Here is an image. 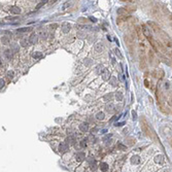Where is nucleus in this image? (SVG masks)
Segmentation results:
<instances>
[{"label":"nucleus","instance_id":"nucleus-1","mask_svg":"<svg viewBox=\"0 0 172 172\" xmlns=\"http://www.w3.org/2000/svg\"><path fill=\"white\" fill-rule=\"evenodd\" d=\"M141 129H142V131H143L144 134L147 135L148 137L152 138V137L155 136V133L151 131V128H150V126L148 125V123H147V121L145 120L144 117H142V119H141Z\"/></svg>","mask_w":172,"mask_h":172},{"label":"nucleus","instance_id":"nucleus-2","mask_svg":"<svg viewBox=\"0 0 172 172\" xmlns=\"http://www.w3.org/2000/svg\"><path fill=\"white\" fill-rule=\"evenodd\" d=\"M160 37H161V39L163 40V42H164V44L167 46V48H171L172 46V39L170 38V36L166 33V32H164V31H162L161 33H160Z\"/></svg>","mask_w":172,"mask_h":172},{"label":"nucleus","instance_id":"nucleus-3","mask_svg":"<svg viewBox=\"0 0 172 172\" xmlns=\"http://www.w3.org/2000/svg\"><path fill=\"white\" fill-rule=\"evenodd\" d=\"M157 45H158V49H159V51H160L161 53H164L165 55H168L169 57H172V51H171V50H168V48H167L165 44L157 41Z\"/></svg>","mask_w":172,"mask_h":172},{"label":"nucleus","instance_id":"nucleus-4","mask_svg":"<svg viewBox=\"0 0 172 172\" xmlns=\"http://www.w3.org/2000/svg\"><path fill=\"white\" fill-rule=\"evenodd\" d=\"M124 40H125L127 46L129 48L130 52L133 53V45H134V39H133V38H132L130 35H125V36H124Z\"/></svg>","mask_w":172,"mask_h":172},{"label":"nucleus","instance_id":"nucleus-5","mask_svg":"<svg viewBox=\"0 0 172 172\" xmlns=\"http://www.w3.org/2000/svg\"><path fill=\"white\" fill-rule=\"evenodd\" d=\"M147 25L154 30L156 33H161L162 32V30H161V27L157 24V23H155V22H152V21H149V22H147Z\"/></svg>","mask_w":172,"mask_h":172},{"label":"nucleus","instance_id":"nucleus-6","mask_svg":"<svg viewBox=\"0 0 172 172\" xmlns=\"http://www.w3.org/2000/svg\"><path fill=\"white\" fill-rule=\"evenodd\" d=\"M162 10H163L164 14L167 17V19H169L170 21H172V13H171V11L168 9V7H167L165 4H163V5H162Z\"/></svg>","mask_w":172,"mask_h":172},{"label":"nucleus","instance_id":"nucleus-7","mask_svg":"<svg viewBox=\"0 0 172 172\" xmlns=\"http://www.w3.org/2000/svg\"><path fill=\"white\" fill-rule=\"evenodd\" d=\"M141 29H142L143 35H144L146 38H149V37H151V35H150V32H149V29L146 27V25H145V24H142V26H141Z\"/></svg>","mask_w":172,"mask_h":172},{"label":"nucleus","instance_id":"nucleus-8","mask_svg":"<svg viewBox=\"0 0 172 172\" xmlns=\"http://www.w3.org/2000/svg\"><path fill=\"white\" fill-rule=\"evenodd\" d=\"M147 39H148V41H149V43H150V45L152 46V48H154V50L159 54L160 52H159V49H158V45H157V41L154 39V38H152V37H149V38H147Z\"/></svg>","mask_w":172,"mask_h":172},{"label":"nucleus","instance_id":"nucleus-9","mask_svg":"<svg viewBox=\"0 0 172 172\" xmlns=\"http://www.w3.org/2000/svg\"><path fill=\"white\" fill-rule=\"evenodd\" d=\"M154 160H155V163L160 164V165H163V164L165 163V158H164L162 155H157Z\"/></svg>","mask_w":172,"mask_h":172},{"label":"nucleus","instance_id":"nucleus-10","mask_svg":"<svg viewBox=\"0 0 172 172\" xmlns=\"http://www.w3.org/2000/svg\"><path fill=\"white\" fill-rule=\"evenodd\" d=\"M9 11L13 14H20L21 13V8L19 6H15V5H12L9 7Z\"/></svg>","mask_w":172,"mask_h":172},{"label":"nucleus","instance_id":"nucleus-11","mask_svg":"<svg viewBox=\"0 0 172 172\" xmlns=\"http://www.w3.org/2000/svg\"><path fill=\"white\" fill-rule=\"evenodd\" d=\"M101 76H102L103 81H108V80H109V77H110L109 70H107V69H103V71L101 72Z\"/></svg>","mask_w":172,"mask_h":172},{"label":"nucleus","instance_id":"nucleus-12","mask_svg":"<svg viewBox=\"0 0 172 172\" xmlns=\"http://www.w3.org/2000/svg\"><path fill=\"white\" fill-rule=\"evenodd\" d=\"M61 29H62V32H63V33H68V32L70 31V29H71V25H70L69 23H64V24L62 25Z\"/></svg>","mask_w":172,"mask_h":172},{"label":"nucleus","instance_id":"nucleus-13","mask_svg":"<svg viewBox=\"0 0 172 172\" xmlns=\"http://www.w3.org/2000/svg\"><path fill=\"white\" fill-rule=\"evenodd\" d=\"M135 31H136V33H137V36H138V38H139V40H142L143 37H144V35H143V32H142L141 27H135Z\"/></svg>","mask_w":172,"mask_h":172},{"label":"nucleus","instance_id":"nucleus-14","mask_svg":"<svg viewBox=\"0 0 172 172\" xmlns=\"http://www.w3.org/2000/svg\"><path fill=\"white\" fill-rule=\"evenodd\" d=\"M159 57H160V58H161V60L166 64V65H168V66H171V60L170 59H168V58H166V57L165 56H163V55H161L160 53H159Z\"/></svg>","mask_w":172,"mask_h":172},{"label":"nucleus","instance_id":"nucleus-15","mask_svg":"<svg viewBox=\"0 0 172 172\" xmlns=\"http://www.w3.org/2000/svg\"><path fill=\"white\" fill-rule=\"evenodd\" d=\"M37 40H38L37 35H36L35 33H32V34L30 35V37H29V42L32 43V44H35V43L37 42Z\"/></svg>","mask_w":172,"mask_h":172},{"label":"nucleus","instance_id":"nucleus-16","mask_svg":"<svg viewBox=\"0 0 172 172\" xmlns=\"http://www.w3.org/2000/svg\"><path fill=\"white\" fill-rule=\"evenodd\" d=\"M131 163H132V164H134V165H138V164L140 163V157L137 156V155L133 156V157L131 158Z\"/></svg>","mask_w":172,"mask_h":172},{"label":"nucleus","instance_id":"nucleus-17","mask_svg":"<svg viewBox=\"0 0 172 172\" xmlns=\"http://www.w3.org/2000/svg\"><path fill=\"white\" fill-rule=\"evenodd\" d=\"M148 59H149V62H150V64H152L154 65L155 64V53L152 52V51H149L148 52Z\"/></svg>","mask_w":172,"mask_h":172},{"label":"nucleus","instance_id":"nucleus-18","mask_svg":"<svg viewBox=\"0 0 172 172\" xmlns=\"http://www.w3.org/2000/svg\"><path fill=\"white\" fill-rule=\"evenodd\" d=\"M75 160L77 162H82L85 160V154L84 152H77V154L75 155Z\"/></svg>","mask_w":172,"mask_h":172},{"label":"nucleus","instance_id":"nucleus-19","mask_svg":"<svg viewBox=\"0 0 172 172\" xmlns=\"http://www.w3.org/2000/svg\"><path fill=\"white\" fill-rule=\"evenodd\" d=\"M127 13H128V10L126 9V7H121L118 9V14L120 17H126Z\"/></svg>","mask_w":172,"mask_h":172},{"label":"nucleus","instance_id":"nucleus-20","mask_svg":"<svg viewBox=\"0 0 172 172\" xmlns=\"http://www.w3.org/2000/svg\"><path fill=\"white\" fill-rule=\"evenodd\" d=\"M67 149H68V144H67V143H65V142L60 143V145H59V151L65 152Z\"/></svg>","mask_w":172,"mask_h":172},{"label":"nucleus","instance_id":"nucleus-21","mask_svg":"<svg viewBox=\"0 0 172 172\" xmlns=\"http://www.w3.org/2000/svg\"><path fill=\"white\" fill-rule=\"evenodd\" d=\"M9 42H10V38L8 36H2L1 37V43L2 44L7 45V44H9Z\"/></svg>","mask_w":172,"mask_h":172},{"label":"nucleus","instance_id":"nucleus-22","mask_svg":"<svg viewBox=\"0 0 172 172\" xmlns=\"http://www.w3.org/2000/svg\"><path fill=\"white\" fill-rule=\"evenodd\" d=\"M80 130H81L82 132H87V131L89 130V125H88V123H83V124H81V125H80Z\"/></svg>","mask_w":172,"mask_h":172},{"label":"nucleus","instance_id":"nucleus-23","mask_svg":"<svg viewBox=\"0 0 172 172\" xmlns=\"http://www.w3.org/2000/svg\"><path fill=\"white\" fill-rule=\"evenodd\" d=\"M108 164L107 163H104V162H102V163H100V169H101V171H103V172H106L107 170H108Z\"/></svg>","mask_w":172,"mask_h":172},{"label":"nucleus","instance_id":"nucleus-24","mask_svg":"<svg viewBox=\"0 0 172 172\" xmlns=\"http://www.w3.org/2000/svg\"><path fill=\"white\" fill-rule=\"evenodd\" d=\"M42 53H40V52H34V53H32V57L33 58H35V59H40V58H42Z\"/></svg>","mask_w":172,"mask_h":172},{"label":"nucleus","instance_id":"nucleus-25","mask_svg":"<svg viewBox=\"0 0 172 172\" xmlns=\"http://www.w3.org/2000/svg\"><path fill=\"white\" fill-rule=\"evenodd\" d=\"M95 51L98 52V53H101L103 51V44L102 43H97L95 44Z\"/></svg>","mask_w":172,"mask_h":172},{"label":"nucleus","instance_id":"nucleus-26","mask_svg":"<svg viewBox=\"0 0 172 172\" xmlns=\"http://www.w3.org/2000/svg\"><path fill=\"white\" fill-rule=\"evenodd\" d=\"M12 52H11V50H6L5 52H4V55H5V57L8 59V60H10L11 58H12V54H11Z\"/></svg>","mask_w":172,"mask_h":172},{"label":"nucleus","instance_id":"nucleus-27","mask_svg":"<svg viewBox=\"0 0 172 172\" xmlns=\"http://www.w3.org/2000/svg\"><path fill=\"white\" fill-rule=\"evenodd\" d=\"M104 118H105V114H104V112H98L97 114H96V119L97 120H99V121H102V120H104Z\"/></svg>","mask_w":172,"mask_h":172},{"label":"nucleus","instance_id":"nucleus-28","mask_svg":"<svg viewBox=\"0 0 172 172\" xmlns=\"http://www.w3.org/2000/svg\"><path fill=\"white\" fill-rule=\"evenodd\" d=\"M152 14H154L156 18H160V12H159V8L156 6V7H154V8H152Z\"/></svg>","mask_w":172,"mask_h":172},{"label":"nucleus","instance_id":"nucleus-29","mask_svg":"<svg viewBox=\"0 0 172 172\" xmlns=\"http://www.w3.org/2000/svg\"><path fill=\"white\" fill-rule=\"evenodd\" d=\"M116 98H117L118 101H122L124 99V96H123V94L121 92H118V93H116Z\"/></svg>","mask_w":172,"mask_h":172},{"label":"nucleus","instance_id":"nucleus-30","mask_svg":"<svg viewBox=\"0 0 172 172\" xmlns=\"http://www.w3.org/2000/svg\"><path fill=\"white\" fill-rule=\"evenodd\" d=\"M106 110H107L108 112H110V113H113V112H114V106H113L112 104H109V105L106 106Z\"/></svg>","mask_w":172,"mask_h":172},{"label":"nucleus","instance_id":"nucleus-31","mask_svg":"<svg viewBox=\"0 0 172 172\" xmlns=\"http://www.w3.org/2000/svg\"><path fill=\"white\" fill-rule=\"evenodd\" d=\"M67 142H68L69 144L73 145V144H75V138H74V137H72V136H69V137L67 138Z\"/></svg>","mask_w":172,"mask_h":172},{"label":"nucleus","instance_id":"nucleus-32","mask_svg":"<svg viewBox=\"0 0 172 172\" xmlns=\"http://www.w3.org/2000/svg\"><path fill=\"white\" fill-rule=\"evenodd\" d=\"M110 84H111L113 87H116V86L118 85V80H117V77H114V76H112V77L110 79Z\"/></svg>","mask_w":172,"mask_h":172},{"label":"nucleus","instance_id":"nucleus-33","mask_svg":"<svg viewBox=\"0 0 172 172\" xmlns=\"http://www.w3.org/2000/svg\"><path fill=\"white\" fill-rule=\"evenodd\" d=\"M30 30H31L30 27H25V28H20V29H18L17 32H28V31H30Z\"/></svg>","mask_w":172,"mask_h":172},{"label":"nucleus","instance_id":"nucleus-34","mask_svg":"<svg viewBox=\"0 0 172 172\" xmlns=\"http://www.w3.org/2000/svg\"><path fill=\"white\" fill-rule=\"evenodd\" d=\"M6 77L10 81V80H12V77H13V71H7V73H6Z\"/></svg>","mask_w":172,"mask_h":172},{"label":"nucleus","instance_id":"nucleus-35","mask_svg":"<svg viewBox=\"0 0 172 172\" xmlns=\"http://www.w3.org/2000/svg\"><path fill=\"white\" fill-rule=\"evenodd\" d=\"M114 53H116V55L118 56V58H119V59H123V56H122V54H121L120 50H118V49H114Z\"/></svg>","mask_w":172,"mask_h":172},{"label":"nucleus","instance_id":"nucleus-36","mask_svg":"<svg viewBox=\"0 0 172 172\" xmlns=\"http://www.w3.org/2000/svg\"><path fill=\"white\" fill-rule=\"evenodd\" d=\"M126 9L128 10V12H132V11H134V10H136V6H128V7H126Z\"/></svg>","mask_w":172,"mask_h":172},{"label":"nucleus","instance_id":"nucleus-37","mask_svg":"<svg viewBox=\"0 0 172 172\" xmlns=\"http://www.w3.org/2000/svg\"><path fill=\"white\" fill-rule=\"evenodd\" d=\"M118 147H119L120 149H122V150H126V148H127V146L124 145V144L121 143V142H118Z\"/></svg>","mask_w":172,"mask_h":172},{"label":"nucleus","instance_id":"nucleus-38","mask_svg":"<svg viewBox=\"0 0 172 172\" xmlns=\"http://www.w3.org/2000/svg\"><path fill=\"white\" fill-rule=\"evenodd\" d=\"M132 118H133V121H136L137 120V112L135 110L132 111Z\"/></svg>","mask_w":172,"mask_h":172},{"label":"nucleus","instance_id":"nucleus-39","mask_svg":"<svg viewBox=\"0 0 172 172\" xmlns=\"http://www.w3.org/2000/svg\"><path fill=\"white\" fill-rule=\"evenodd\" d=\"M127 141H128V143H129L130 145H133V144L135 143V139H134V138H128Z\"/></svg>","mask_w":172,"mask_h":172},{"label":"nucleus","instance_id":"nucleus-40","mask_svg":"<svg viewBox=\"0 0 172 172\" xmlns=\"http://www.w3.org/2000/svg\"><path fill=\"white\" fill-rule=\"evenodd\" d=\"M87 142H88L87 139H83V140L81 141V146H82V147H86V146H87Z\"/></svg>","mask_w":172,"mask_h":172},{"label":"nucleus","instance_id":"nucleus-41","mask_svg":"<svg viewBox=\"0 0 172 172\" xmlns=\"http://www.w3.org/2000/svg\"><path fill=\"white\" fill-rule=\"evenodd\" d=\"M21 44H22V46H27L28 45V41H27V39H22L21 40Z\"/></svg>","mask_w":172,"mask_h":172},{"label":"nucleus","instance_id":"nucleus-42","mask_svg":"<svg viewBox=\"0 0 172 172\" xmlns=\"http://www.w3.org/2000/svg\"><path fill=\"white\" fill-rule=\"evenodd\" d=\"M45 3H46V1H41V2L39 3V4H38V5L36 6V9H38V8H40V7H41V6L43 5V4H45Z\"/></svg>","mask_w":172,"mask_h":172},{"label":"nucleus","instance_id":"nucleus-43","mask_svg":"<svg viewBox=\"0 0 172 172\" xmlns=\"http://www.w3.org/2000/svg\"><path fill=\"white\" fill-rule=\"evenodd\" d=\"M4 85H5V82L1 79V80H0V89H2V88L4 87Z\"/></svg>","mask_w":172,"mask_h":172},{"label":"nucleus","instance_id":"nucleus-44","mask_svg":"<svg viewBox=\"0 0 172 172\" xmlns=\"http://www.w3.org/2000/svg\"><path fill=\"white\" fill-rule=\"evenodd\" d=\"M169 103L172 104V92H171L170 95H169Z\"/></svg>","mask_w":172,"mask_h":172},{"label":"nucleus","instance_id":"nucleus-45","mask_svg":"<svg viewBox=\"0 0 172 172\" xmlns=\"http://www.w3.org/2000/svg\"><path fill=\"white\" fill-rule=\"evenodd\" d=\"M144 85H145V87L149 88V83H148V81H147V80H145V81H144Z\"/></svg>","mask_w":172,"mask_h":172},{"label":"nucleus","instance_id":"nucleus-46","mask_svg":"<svg viewBox=\"0 0 172 172\" xmlns=\"http://www.w3.org/2000/svg\"><path fill=\"white\" fill-rule=\"evenodd\" d=\"M88 161H89V163H92V162H93V163H95V160H94V158H92V157H90Z\"/></svg>","mask_w":172,"mask_h":172},{"label":"nucleus","instance_id":"nucleus-47","mask_svg":"<svg viewBox=\"0 0 172 172\" xmlns=\"http://www.w3.org/2000/svg\"><path fill=\"white\" fill-rule=\"evenodd\" d=\"M111 97H112V95H111V94H109V95H107V96H105V97H104V99H111Z\"/></svg>","mask_w":172,"mask_h":172},{"label":"nucleus","instance_id":"nucleus-48","mask_svg":"<svg viewBox=\"0 0 172 172\" xmlns=\"http://www.w3.org/2000/svg\"><path fill=\"white\" fill-rule=\"evenodd\" d=\"M110 137H111V134H107V136H105V137H104L103 139H104V141H105V140H106L107 138H110Z\"/></svg>","mask_w":172,"mask_h":172},{"label":"nucleus","instance_id":"nucleus-49","mask_svg":"<svg viewBox=\"0 0 172 172\" xmlns=\"http://www.w3.org/2000/svg\"><path fill=\"white\" fill-rule=\"evenodd\" d=\"M70 5V2H65V5H64V9L67 7V6H69Z\"/></svg>","mask_w":172,"mask_h":172},{"label":"nucleus","instance_id":"nucleus-50","mask_svg":"<svg viewBox=\"0 0 172 172\" xmlns=\"http://www.w3.org/2000/svg\"><path fill=\"white\" fill-rule=\"evenodd\" d=\"M90 20H91L92 22H96V19H95V18H93V17H91V18H90Z\"/></svg>","mask_w":172,"mask_h":172},{"label":"nucleus","instance_id":"nucleus-51","mask_svg":"<svg viewBox=\"0 0 172 172\" xmlns=\"http://www.w3.org/2000/svg\"><path fill=\"white\" fill-rule=\"evenodd\" d=\"M165 89H169V83H166V84H165Z\"/></svg>","mask_w":172,"mask_h":172},{"label":"nucleus","instance_id":"nucleus-52","mask_svg":"<svg viewBox=\"0 0 172 172\" xmlns=\"http://www.w3.org/2000/svg\"><path fill=\"white\" fill-rule=\"evenodd\" d=\"M125 123H119V124H116V126H124Z\"/></svg>","mask_w":172,"mask_h":172}]
</instances>
